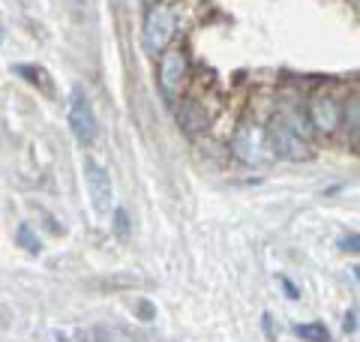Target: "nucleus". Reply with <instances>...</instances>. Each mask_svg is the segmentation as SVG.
Segmentation results:
<instances>
[{"label":"nucleus","instance_id":"obj_1","mask_svg":"<svg viewBox=\"0 0 360 342\" xmlns=\"http://www.w3.org/2000/svg\"><path fill=\"white\" fill-rule=\"evenodd\" d=\"M177 33V9L174 4H153L144 15V27H141V45L150 54H162L172 45Z\"/></svg>","mask_w":360,"mask_h":342},{"label":"nucleus","instance_id":"obj_2","mask_svg":"<svg viewBox=\"0 0 360 342\" xmlns=\"http://www.w3.org/2000/svg\"><path fill=\"white\" fill-rule=\"evenodd\" d=\"M231 151L243 165H267L276 159L274 147H270V139H267V129L258 127V123H250V120H243L240 127L234 129Z\"/></svg>","mask_w":360,"mask_h":342},{"label":"nucleus","instance_id":"obj_3","mask_svg":"<svg viewBox=\"0 0 360 342\" xmlns=\"http://www.w3.org/2000/svg\"><path fill=\"white\" fill-rule=\"evenodd\" d=\"M156 82H160V90L165 99H177L184 94V87L189 82V61L184 49H168L160 54V72H156Z\"/></svg>","mask_w":360,"mask_h":342},{"label":"nucleus","instance_id":"obj_4","mask_svg":"<svg viewBox=\"0 0 360 342\" xmlns=\"http://www.w3.org/2000/svg\"><path fill=\"white\" fill-rule=\"evenodd\" d=\"M70 129L75 135L78 144H94L96 135H99V123H96V114H94V106H90V99L82 87L72 90L70 96Z\"/></svg>","mask_w":360,"mask_h":342},{"label":"nucleus","instance_id":"obj_5","mask_svg":"<svg viewBox=\"0 0 360 342\" xmlns=\"http://www.w3.org/2000/svg\"><path fill=\"white\" fill-rule=\"evenodd\" d=\"M82 171H84V184H87V192H90V201H94V210L108 216L111 210V201H115V186H111V175L96 163V159H84L82 163Z\"/></svg>","mask_w":360,"mask_h":342},{"label":"nucleus","instance_id":"obj_6","mask_svg":"<svg viewBox=\"0 0 360 342\" xmlns=\"http://www.w3.org/2000/svg\"><path fill=\"white\" fill-rule=\"evenodd\" d=\"M267 139H270V147H274V156H283V159H309L312 156L307 139H300L295 129H288L279 118L270 120Z\"/></svg>","mask_w":360,"mask_h":342},{"label":"nucleus","instance_id":"obj_7","mask_svg":"<svg viewBox=\"0 0 360 342\" xmlns=\"http://www.w3.org/2000/svg\"><path fill=\"white\" fill-rule=\"evenodd\" d=\"M309 123L319 132L324 135H330L340 129V123H342V106H340V99H336L333 94H315L309 99Z\"/></svg>","mask_w":360,"mask_h":342},{"label":"nucleus","instance_id":"obj_8","mask_svg":"<svg viewBox=\"0 0 360 342\" xmlns=\"http://www.w3.org/2000/svg\"><path fill=\"white\" fill-rule=\"evenodd\" d=\"M177 120L184 123L186 132H195V129H205L207 127V114H205V108H201L198 102H186V106L177 111Z\"/></svg>","mask_w":360,"mask_h":342},{"label":"nucleus","instance_id":"obj_9","mask_svg":"<svg viewBox=\"0 0 360 342\" xmlns=\"http://www.w3.org/2000/svg\"><path fill=\"white\" fill-rule=\"evenodd\" d=\"M15 72L25 78V82H30V84H37V87H42L45 94H51V78H49V72L42 70V66H33V63H18L15 66Z\"/></svg>","mask_w":360,"mask_h":342},{"label":"nucleus","instance_id":"obj_10","mask_svg":"<svg viewBox=\"0 0 360 342\" xmlns=\"http://www.w3.org/2000/svg\"><path fill=\"white\" fill-rule=\"evenodd\" d=\"M295 334L307 342H330V330L321 322H309V324H295Z\"/></svg>","mask_w":360,"mask_h":342},{"label":"nucleus","instance_id":"obj_11","mask_svg":"<svg viewBox=\"0 0 360 342\" xmlns=\"http://www.w3.org/2000/svg\"><path fill=\"white\" fill-rule=\"evenodd\" d=\"M18 243H21V249H27L30 255H39V253H42L39 237L30 232V225H27V222H21V225H18Z\"/></svg>","mask_w":360,"mask_h":342},{"label":"nucleus","instance_id":"obj_12","mask_svg":"<svg viewBox=\"0 0 360 342\" xmlns=\"http://www.w3.org/2000/svg\"><path fill=\"white\" fill-rule=\"evenodd\" d=\"M357 111H360L357 96H352V99H348V106L342 108V118H345L348 132H352V141H357Z\"/></svg>","mask_w":360,"mask_h":342},{"label":"nucleus","instance_id":"obj_13","mask_svg":"<svg viewBox=\"0 0 360 342\" xmlns=\"http://www.w3.org/2000/svg\"><path fill=\"white\" fill-rule=\"evenodd\" d=\"M115 232L120 237H127V232H129V216H127V210H123V208L115 210Z\"/></svg>","mask_w":360,"mask_h":342},{"label":"nucleus","instance_id":"obj_14","mask_svg":"<svg viewBox=\"0 0 360 342\" xmlns=\"http://www.w3.org/2000/svg\"><path fill=\"white\" fill-rule=\"evenodd\" d=\"M357 310H352V312H348V318H345V322H342V330H345V334H354V330H357Z\"/></svg>","mask_w":360,"mask_h":342},{"label":"nucleus","instance_id":"obj_15","mask_svg":"<svg viewBox=\"0 0 360 342\" xmlns=\"http://www.w3.org/2000/svg\"><path fill=\"white\" fill-rule=\"evenodd\" d=\"M342 249H348V253H357V234L354 232L348 237H342Z\"/></svg>","mask_w":360,"mask_h":342},{"label":"nucleus","instance_id":"obj_16","mask_svg":"<svg viewBox=\"0 0 360 342\" xmlns=\"http://www.w3.org/2000/svg\"><path fill=\"white\" fill-rule=\"evenodd\" d=\"M139 310H141V318H144V322H150V318L156 315V310H153L148 300H141V303H139Z\"/></svg>","mask_w":360,"mask_h":342},{"label":"nucleus","instance_id":"obj_17","mask_svg":"<svg viewBox=\"0 0 360 342\" xmlns=\"http://www.w3.org/2000/svg\"><path fill=\"white\" fill-rule=\"evenodd\" d=\"M283 285L288 289V298H291V300H297V298H300V291H297V289H295V285H291L288 279H283Z\"/></svg>","mask_w":360,"mask_h":342},{"label":"nucleus","instance_id":"obj_18","mask_svg":"<svg viewBox=\"0 0 360 342\" xmlns=\"http://www.w3.org/2000/svg\"><path fill=\"white\" fill-rule=\"evenodd\" d=\"M144 4H150V6H153V4H160V0H144Z\"/></svg>","mask_w":360,"mask_h":342}]
</instances>
